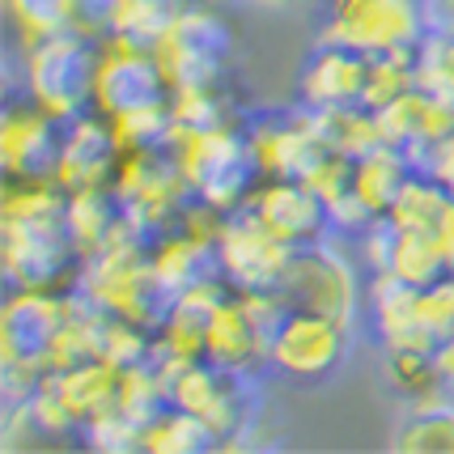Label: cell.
<instances>
[{"label":"cell","mask_w":454,"mask_h":454,"mask_svg":"<svg viewBox=\"0 0 454 454\" xmlns=\"http://www.w3.org/2000/svg\"><path fill=\"white\" fill-rule=\"evenodd\" d=\"M166 149L175 153L196 200L213 204L217 213L242 208L255 192L259 170L251 145H247V123H221V128H175L170 123Z\"/></svg>","instance_id":"1"},{"label":"cell","mask_w":454,"mask_h":454,"mask_svg":"<svg viewBox=\"0 0 454 454\" xmlns=\"http://www.w3.org/2000/svg\"><path fill=\"white\" fill-rule=\"evenodd\" d=\"M111 192L123 204V217L137 230L145 242L158 238L161 230L178 225V217L187 213V204L196 200L192 183L183 178L175 153L161 145H140V149H128L123 161L115 170V183Z\"/></svg>","instance_id":"2"},{"label":"cell","mask_w":454,"mask_h":454,"mask_svg":"<svg viewBox=\"0 0 454 454\" xmlns=\"http://www.w3.org/2000/svg\"><path fill=\"white\" fill-rule=\"evenodd\" d=\"M429 30V0H323L318 21V39L353 47L361 56L416 47Z\"/></svg>","instance_id":"3"},{"label":"cell","mask_w":454,"mask_h":454,"mask_svg":"<svg viewBox=\"0 0 454 454\" xmlns=\"http://www.w3.org/2000/svg\"><path fill=\"white\" fill-rule=\"evenodd\" d=\"M98 39L81 30H59L26 47V90L59 119L94 111Z\"/></svg>","instance_id":"4"},{"label":"cell","mask_w":454,"mask_h":454,"mask_svg":"<svg viewBox=\"0 0 454 454\" xmlns=\"http://www.w3.org/2000/svg\"><path fill=\"white\" fill-rule=\"evenodd\" d=\"M153 51L170 90L230 85L234 73V30L217 18L213 4L187 9L166 35L153 39Z\"/></svg>","instance_id":"5"},{"label":"cell","mask_w":454,"mask_h":454,"mask_svg":"<svg viewBox=\"0 0 454 454\" xmlns=\"http://www.w3.org/2000/svg\"><path fill=\"white\" fill-rule=\"evenodd\" d=\"M170 81L161 73L153 43L123 35V30H106L98 39V73H94V111L106 119L132 115L145 106L170 102Z\"/></svg>","instance_id":"6"},{"label":"cell","mask_w":454,"mask_h":454,"mask_svg":"<svg viewBox=\"0 0 454 454\" xmlns=\"http://www.w3.org/2000/svg\"><path fill=\"white\" fill-rule=\"evenodd\" d=\"M272 294L285 310H318V315L353 323L356 306H361V280H356L353 263L318 238V242L289 251V263Z\"/></svg>","instance_id":"7"},{"label":"cell","mask_w":454,"mask_h":454,"mask_svg":"<svg viewBox=\"0 0 454 454\" xmlns=\"http://www.w3.org/2000/svg\"><path fill=\"white\" fill-rule=\"evenodd\" d=\"M353 323L318 310H280L272 340H268V365L294 382H323L344 365Z\"/></svg>","instance_id":"8"},{"label":"cell","mask_w":454,"mask_h":454,"mask_svg":"<svg viewBox=\"0 0 454 454\" xmlns=\"http://www.w3.org/2000/svg\"><path fill=\"white\" fill-rule=\"evenodd\" d=\"M81 263L85 259L73 247L68 230L0 221L4 289H56V294H68V289L81 285Z\"/></svg>","instance_id":"9"},{"label":"cell","mask_w":454,"mask_h":454,"mask_svg":"<svg viewBox=\"0 0 454 454\" xmlns=\"http://www.w3.org/2000/svg\"><path fill=\"white\" fill-rule=\"evenodd\" d=\"M247 378L238 370H225V365H213V361H187L170 374L161 378L166 382V403H175L183 412L200 416L213 434H217L221 446L234 442L238 429H247Z\"/></svg>","instance_id":"10"},{"label":"cell","mask_w":454,"mask_h":454,"mask_svg":"<svg viewBox=\"0 0 454 454\" xmlns=\"http://www.w3.org/2000/svg\"><path fill=\"white\" fill-rule=\"evenodd\" d=\"M217 272L234 289H247V294H272L277 289L280 272L289 263V251L280 238H272L263 230V221L242 204L234 213H225L217 230Z\"/></svg>","instance_id":"11"},{"label":"cell","mask_w":454,"mask_h":454,"mask_svg":"<svg viewBox=\"0 0 454 454\" xmlns=\"http://www.w3.org/2000/svg\"><path fill=\"white\" fill-rule=\"evenodd\" d=\"M64 137V119L51 115L26 85L4 94L0 106V170L4 175H51Z\"/></svg>","instance_id":"12"},{"label":"cell","mask_w":454,"mask_h":454,"mask_svg":"<svg viewBox=\"0 0 454 454\" xmlns=\"http://www.w3.org/2000/svg\"><path fill=\"white\" fill-rule=\"evenodd\" d=\"M73 294L56 289H9L4 310H0V361H30L47 370V356L56 344L59 327L68 318Z\"/></svg>","instance_id":"13"},{"label":"cell","mask_w":454,"mask_h":454,"mask_svg":"<svg viewBox=\"0 0 454 454\" xmlns=\"http://www.w3.org/2000/svg\"><path fill=\"white\" fill-rule=\"evenodd\" d=\"M119 161H123V145H119L115 128H111V119L102 111H85V115L64 119L56 170H51L59 187H68V192L111 187Z\"/></svg>","instance_id":"14"},{"label":"cell","mask_w":454,"mask_h":454,"mask_svg":"<svg viewBox=\"0 0 454 454\" xmlns=\"http://www.w3.org/2000/svg\"><path fill=\"white\" fill-rule=\"evenodd\" d=\"M247 208L263 221V230L280 238L285 247L318 242L332 230V208L310 183L301 178H259Z\"/></svg>","instance_id":"15"},{"label":"cell","mask_w":454,"mask_h":454,"mask_svg":"<svg viewBox=\"0 0 454 454\" xmlns=\"http://www.w3.org/2000/svg\"><path fill=\"white\" fill-rule=\"evenodd\" d=\"M361 251L370 272H387L408 285H429L450 268V251L437 234H420V230H403L391 217H378L365 234H361Z\"/></svg>","instance_id":"16"},{"label":"cell","mask_w":454,"mask_h":454,"mask_svg":"<svg viewBox=\"0 0 454 454\" xmlns=\"http://www.w3.org/2000/svg\"><path fill=\"white\" fill-rule=\"evenodd\" d=\"M318 140L323 137H318L315 111L301 102L294 111H272L247 123V145H251L259 178H297L318 149Z\"/></svg>","instance_id":"17"},{"label":"cell","mask_w":454,"mask_h":454,"mask_svg":"<svg viewBox=\"0 0 454 454\" xmlns=\"http://www.w3.org/2000/svg\"><path fill=\"white\" fill-rule=\"evenodd\" d=\"M365 85V56L340 43H315V51L301 59L297 73V102L310 111H332V106H353L361 102Z\"/></svg>","instance_id":"18"},{"label":"cell","mask_w":454,"mask_h":454,"mask_svg":"<svg viewBox=\"0 0 454 454\" xmlns=\"http://www.w3.org/2000/svg\"><path fill=\"white\" fill-rule=\"evenodd\" d=\"M374 115H378V132H382V140L395 145L412 166L425 158V149H429L446 128H454V111L446 106V102H437L425 85L403 90L395 102H387V106L374 111Z\"/></svg>","instance_id":"19"},{"label":"cell","mask_w":454,"mask_h":454,"mask_svg":"<svg viewBox=\"0 0 454 454\" xmlns=\"http://www.w3.org/2000/svg\"><path fill=\"white\" fill-rule=\"evenodd\" d=\"M370 315L382 344H416L434 348V336L420 318V285H408L387 272H370Z\"/></svg>","instance_id":"20"},{"label":"cell","mask_w":454,"mask_h":454,"mask_svg":"<svg viewBox=\"0 0 454 454\" xmlns=\"http://www.w3.org/2000/svg\"><path fill=\"white\" fill-rule=\"evenodd\" d=\"M149 259H153V272H158L161 289L175 297L187 285L213 277L217 272V251L208 238L192 234L187 225H170L158 238H149Z\"/></svg>","instance_id":"21"},{"label":"cell","mask_w":454,"mask_h":454,"mask_svg":"<svg viewBox=\"0 0 454 454\" xmlns=\"http://www.w3.org/2000/svg\"><path fill=\"white\" fill-rule=\"evenodd\" d=\"M378 378L399 399L403 408L416 403H437L446 399V378L437 374L434 348H416V344H382V361H378Z\"/></svg>","instance_id":"22"},{"label":"cell","mask_w":454,"mask_h":454,"mask_svg":"<svg viewBox=\"0 0 454 454\" xmlns=\"http://www.w3.org/2000/svg\"><path fill=\"white\" fill-rule=\"evenodd\" d=\"M416 166L403 153H399L395 145H374L370 153H361L356 158V166H353V187H348V196L370 213V217H382L391 204H395V196H399V187L408 183V175H412Z\"/></svg>","instance_id":"23"},{"label":"cell","mask_w":454,"mask_h":454,"mask_svg":"<svg viewBox=\"0 0 454 454\" xmlns=\"http://www.w3.org/2000/svg\"><path fill=\"white\" fill-rule=\"evenodd\" d=\"M123 225H128V217H123V204H119V196L111 187L68 192V238L81 251V259L102 251Z\"/></svg>","instance_id":"24"},{"label":"cell","mask_w":454,"mask_h":454,"mask_svg":"<svg viewBox=\"0 0 454 454\" xmlns=\"http://www.w3.org/2000/svg\"><path fill=\"white\" fill-rule=\"evenodd\" d=\"M382 217H391L395 225H403V230L437 234L446 242V225H450V217H454V196L437 183V178L425 175V170H412L408 183L399 187L395 204H391Z\"/></svg>","instance_id":"25"},{"label":"cell","mask_w":454,"mask_h":454,"mask_svg":"<svg viewBox=\"0 0 454 454\" xmlns=\"http://www.w3.org/2000/svg\"><path fill=\"white\" fill-rule=\"evenodd\" d=\"M387 446L408 454H454V403L437 399V403L403 408Z\"/></svg>","instance_id":"26"},{"label":"cell","mask_w":454,"mask_h":454,"mask_svg":"<svg viewBox=\"0 0 454 454\" xmlns=\"http://www.w3.org/2000/svg\"><path fill=\"white\" fill-rule=\"evenodd\" d=\"M217 434L200 420V416L183 412L175 403H166L153 412V420L140 434V450L153 454H196V450H217Z\"/></svg>","instance_id":"27"},{"label":"cell","mask_w":454,"mask_h":454,"mask_svg":"<svg viewBox=\"0 0 454 454\" xmlns=\"http://www.w3.org/2000/svg\"><path fill=\"white\" fill-rule=\"evenodd\" d=\"M416 85V47L403 51H374L365 56V85H361V106L382 111L387 102H395L403 90Z\"/></svg>","instance_id":"28"},{"label":"cell","mask_w":454,"mask_h":454,"mask_svg":"<svg viewBox=\"0 0 454 454\" xmlns=\"http://www.w3.org/2000/svg\"><path fill=\"white\" fill-rule=\"evenodd\" d=\"M170 123L175 128H221V123H238V106L230 98V85L175 90V98H170Z\"/></svg>","instance_id":"29"},{"label":"cell","mask_w":454,"mask_h":454,"mask_svg":"<svg viewBox=\"0 0 454 454\" xmlns=\"http://www.w3.org/2000/svg\"><path fill=\"white\" fill-rule=\"evenodd\" d=\"M416 85L454 111V30H429L416 43Z\"/></svg>","instance_id":"30"},{"label":"cell","mask_w":454,"mask_h":454,"mask_svg":"<svg viewBox=\"0 0 454 454\" xmlns=\"http://www.w3.org/2000/svg\"><path fill=\"white\" fill-rule=\"evenodd\" d=\"M192 4L187 0H119L115 4V26L123 35H137V39L153 43L158 35H166Z\"/></svg>","instance_id":"31"},{"label":"cell","mask_w":454,"mask_h":454,"mask_svg":"<svg viewBox=\"0 0 454 454\" xmlns=\"http://www.w3.org/2000/svg\"><path fill=\"white\" fill-rule=\"evenodd\" d=\"M4 13L21 35V47L68 30V0H4Z\"/></svg>","instance_id":"32"},{"label":"cell","mask_w":454,"mask_h":454,"mask_svg":"<svg viewBox=\"0 0 454 454\" xmlns=\"http://www.w3.org/2000/svg\"><path fill=\"white\" fill-rule=\"evenodd\" d=\"M420 318H425L434 344L454 327V263L437 280L420 285Z\"/></svg>","instance_id":"33"},{"label":"cell","mask_w":454,"mask_h":454,"mask_svg":"<svg viewBox=\"0 0 454 454\" xmlns=\"http://www.w3.org/2000/svg\"><path fill=\"white\" fill-rule=\"evenodd\" d=\"M416 170H425L429 178H437V183L454 196V128H446V132L425 149V158L416 161Z\"/></svg>","instance_id":"34"},{"label":"cell","mask_w":454,"mask_h":454,"mask_svg":"<svg viewBox=\"0 0 454 454\" xmlns=\"http://www.w3.org/2000/svg\"><path fill=\"white\" fill-rule=\"evenodd\" d=\"M434 361H437V374L446 378V387L454 391V327L434 344Z\"/></svg>","instance_id":"35"},{"label":"cell","mask_w":454,"mask_h":454,"mask_svg":"<svg viewBox=\"0 0 454 454\" xmlns=\"http://www.w3.org/2000/svg\"><path fill=\"white\" fill-rule=\"evenodd\" d=\"M429 21L434 30H454V0H429Z\"/></svg>","instance_id":"36"},{"label":"cell","mask_w":454,"mask_h":454,"mask_svg":"<svg viewBox=\"0 0 454 454\" xmlns=\"http://www.w3.org/2000/svg\"><path fill=\"white\" fill-rule=\"evenodd\" d=\"M255 4H268V9H294L301 0H255Z\"/></svg>","instance_id":"37"},{"label":"cell","mask_w":454,"mask_h":454,"mask_svg":"<svg viewBox=\"0 0 454 454\" xmlns=\"http://www.w3.org/2000/svg\"><path fill=\"white\" fill-rule=\"evenodd\" d=\"M446 251H450V263H454V217H450V225H446Z\"/></svg>","instance_id":"38"}]
</instances>
